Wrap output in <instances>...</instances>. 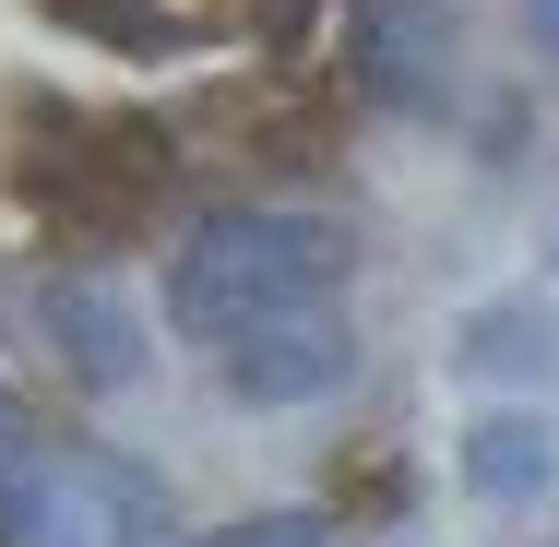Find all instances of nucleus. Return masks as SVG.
I'll use <instances>...</instances> for the list:
<instances>
[{"mask_svg":"<svg viewBox=\"0 0 559 547\" xmlns=\"http://www.w3.org/2000/svg\"><path fill=\"white\" fill-rule=\"evenodd\" d=\"M24 440H36V417H24V405H12V393H0V464H12V452H24Z\"/></svg>","mask_w":559,"mask_h":547,"instance_id":"8","label":"nucleus"},{"mask_svg":"<svg viewBox=\"0 0 559 547\" xmlns=\"http://www.w3.org/2000/svg\"><path fill=\"white\" fill-rule=\"evenodd\" d=\"M345 286V238L322 215H274V203H226L179 238V262H167V322L191 333V345H250V333L274 322H310V310H334Z\"/></svg>","mask_w":559,"mask_h":547,"instance_id":"1","label":"nucleus"},{"mask_svg":"<svg viewBox=\"0 0 559 547\" xmlns=\"http://www.w3.org/2000/svg\"><path fill=\"white\" fill-rule=\"evenodd\" d=\"M0 547H155V500L84 440H24L0 464Z\"/></svg>","mask_w":559,"mask_h":547,"instance_id":"2","label":"nucleus"},{"mask_svg":"<svg viewBox=\"0 0 559 547\" xmlns=\"http://www.w3.org/2000/svg\"><path fill=\"white\" fill-rule=\"evenodd\" d=\"M524 24H536V48H559V0H524Z\"/></svg>","mask_w":559,"mask_h":547,"instance_id":"9","label":"nucleus"},{"mask_svg":"<svg viewBox=\"0 0 559 547\" xmlns=\"http://www.w3.org/2000/svg\"><path fill=\"white\" fill-rule=\"evenodd\" d=\"M345 310H310V322H274L250 333V345H226V393L238 405H310V393H334L345 381Z\"/></svg>","mask_w":559,"mask_h":547,"instance_id":"3","label":"nucleus"},{"mask_svg":"<svg viewBox=\"0 0 559 547\" xmlns=\"http://www.w3.org/2000/svg\"><path fill=\"white\" fill-rule=\"evenodd\" d=\"M60 24H84V36H108L131 60H167V48H215L226 24H238V0H48Z\"/></svg>","mask_w":559,"mask_h":547,"instance_id":"4","label":"nucleus"},{"mask_svg":"<svg viewBox=\"0 0 559 547\" xmlns=\"http://www.w3.org/2000/svg\"><path fill=\"white\" fill-rule=\"evenodd\" d=\"M48 333H60V357L84 369V381H131V322H119V298H108V274H60L48 286Z\"/></svg>","mask_w":559,"mask_h":547,"instance_id":"5","label":"nucleus"},{"mask_svg":"<svg viewBox=\"0 0 559 547\" xmlns=\"http://www.w3.org/2000/svg\"><path fill=\"white\" fill-rule=\"evenodd\" d=\"M191 547H322V512H250V524H215Z\"/></svg>","mask_w":559,"mask_h":547,"instance_id":"7","label":"nucleus"},{"mask_svg":"<svg viewBox=\"0 0 559 547\" xmlns=\"http://www.w3.org/2000/svg\"><path fill=\"white\" fill-rule=\"evenodd\" d=\"M536 452H548V429H536V417H500V429H476V440H464V476H476L488 500H524V488L548 476Z\"/></svg>","mask_w":559,"mask_h":547,"instance_id":"6","label":"nucleus"}]
</instances>
